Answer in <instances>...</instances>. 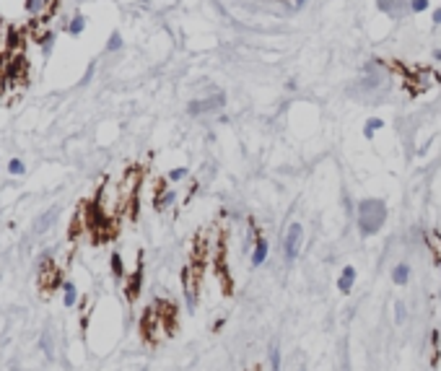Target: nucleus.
<instances>
[{
    "instance_id": "nucleus-1",
    "label": "nucleus",
    "mask_w": 441,
    "mask_h": 371,
    "mask_svg": "<svg viewBox=\"0 0 441 371\" xmlns=\"http://www.w3.org/2000/svg\"><path fill=\"white\" fill-rule=\"evenodd\" d=\"M387 223V202L379 198H366L356 205V226L363 239L376 236Z\"/></svg>"
},
{
    "instance_id": "nucleus-2",
    "label": "nucleus",
    "mask_w": 441,
    "mask_h": 371,
    "mask_svg": "<svg viewBox=\"0 0 441 371\" xmlns=\"http://www.w3.org/2000/svg\"><path fill=\"white\" fill-rule=\"evenodd\" d=\"M63 272L65 268H60L55 262V257L49 252L39 257V270H36V283H39V288L44 291V296H49V291L55 288H63Z\"/></svg>"
},
{
    "instance_id": "nucleus-3",
    "label": "nucleus",
    "mask_w": 441,
    "mask_h": 371,
    "mask_svg": "<svg viewBox=\"0 0 441 371\" xmlns=\"http://www.w3.org/2000/svg\"><path fill=\"white\" fill-rule=\"evenodd\" d=\"M200 265L203 262H190L184 265L182 270V291H184V304L190 312L197 309V301H200Z\"/></svg>"
},
{
    "instance_id": "nucleus-4",
    "label": "nucleus",
    "mask_w": 441,
    "mask_h": 371,
    "mask_svg": "<svg viewBox=\"0 0 441 371\" xmlns=\"http://www.w3.org/2000/svg\"><path fill=\"white\" fill-rule=\"evenodd\" d=\"M304 247V226L301 223H288L286 234H283V257H286V265H294L301 254Z\"/></svg>"
},
{
    "instance_id": "nucleus-5",
    "label": "nucleus",
    "mask_w": 441,
    "mask_h": 371,
    "mask_svg": "<svg viewBox=\"0 0 441 371\" xmlns=\"http://www.w3.org/2000/svg\"><path fill=\"white\" fill-rule=\"evenodd\" d=\"M140 182H143V169L140 166H130L128 171H125V177L119 179V195H122V205L128 210L130 202L138 200V190H140Z\"/></svg>"
},
{
    "instance_id": "nucleus-6",
    "label": "nucleus",
    "mask_w": 441,
    "mask_h": 371,
    "mask_svg": "<svg viewBox=\"0 0 441 371\" xmlns=\"http://www.w3.org/2000/svg\"><path fill=\"white\" fill-rule=\"evenodd\" d=\"M226 107V94L223 91H215V94L205 96V99H195L187 104V112L192 117H200V115H211V112H221Z\"/></svg>"
},
{
    "instance_id": "nucleus-7",
    "label": "nucleus",
    "mask_w": 441,
    "mask_h": 371,
    "mask_svg": "<svg viewBox=\"0 0 441 371\" xmlns=\"http://www.w3.org/2000/svg\"><path fill=\"white\" fill-rule=\"evenodd\" d=\"M86 231H91V202H81L76 208V213L70 218V226H68V236L78 239Z\"/></svg>"
},
{
    "instance_id": "nucleus-8",
    "label": "nucleus",
    "mask_w": 441,
    "mask_h": 371,
    "mask_svg": "<svg viewBox=\"0 0 441 371\" xmlns=\"http://www.w3.org/2000/svg\"><path fill=\"white\" fill-rule=\"evenodd\" d=\"M252 226H255V244H252V268H262V265L267 262V254H270V241H267V236L257 229L255 221H252Z\"/></svg>"
},
{
    "instance_id": "nucleus-9",
    "label": "nucleus",
    "mask_w": 441,
    "mask_h": 371,
    "mask_svg": "<svg viewBox=\"0 0 441 371\" xmlns=\"http://www.w3.org/2000/svg\"><path fill=\"white\" fill-rule=\"evenodd\" d=\"M140 286H143V270L138 265V270L130 272L128 281H125V296H128V301H135L140 296Z\"/></svg>"
},
{
    "instance_id": "nucleus-10",
    "label": "nucleus",
    "mask_w": 441,
    "mask_h": 371,
    "mask_svg": "<svg viewBox=\"0 0 441 371\" xmlns=\"http://www.w3.org/2000/svg\"><path fill=\"white\" fill-rule=\"evenodd\" d=\"M356 278H358L356 268H353V265H345V268L340 270V275H338V291L340 293H350V291H353V286H356Z\"/></svg>"
},
{
    "instance_id": "nucleus-11",
    "label": "nucleus",
    "mask_w": 441,
    "mask_h": 371,
    "mask_svg": "<svg viewBox=\"0 0 441 371\" xmlns=\"http://www.w3.org/2000/svg\"><path fill=\"white\" fill-rule=\"evenodd\" d=\"M174 200H177V190L166 187V190L156 192V198H153V208H156V210H166V208L174 205Z\"/></svg>"
},
{
    "instance_id": "nucleus-12",
    "label": "nucleus",
    "mask_w": 441,
    "mask_h": 371,
    "mask_svg": "<svg viewBox=\"0 0 441 371\" xmlns=\"http://www.w3.org/2000/svg\"><path fill=\"white\" fill-rule=\"evenodd\" d=\"M57 216H60V208H57V205H55V208H49L47 213H42L39 218H36V223H34V231H36V234H44V231H47L52 223L57 221Z\"/></svg>"
},
{
    "instance_id": "nucleus-13",
    "label": "nucleus",
    "mask_w": 441,
    "mask_h": 371,
    "mask_svg": "<svg viewBox=\"0 0 441 371\" xmlns=\"http://www.w3.org/2000/svg\"><path fill=\"white\" fill-rule=\"evenodd\" d=\"M410 275H413V270H410L408 262H397L392 268V283L394 286H408L410 283Z\"/></svg>"
},
{
    "instance_id": "nucleus-14",
    "label": "nucleus",
    "mask_w": 441,
    "mask_h": 371,
    "mask_svg": "<svg viewBox=\"0 0 441 371\" xmlns=\"http://www.w3.org/2000/svg\"><path fill=\"white\" fill-rule=\"evenodd\" d=\"M63 304L68 306V309H73V306L78 304V288H76V283H70V281L63 283Z\"/></svg>"
},
{
    "instance_id": "nucleus-15",
    "label": "nucleus",
    "mask_w": 441,
    "mask_h": 371,
    "mask_svg": "<svg viewBox=\"0 0 441 371\" xmlns=\"http://www.w3.org/2000/svg\"><path fill=\"white\" fill-rule=\"evenodd\" d=\"M382 127H384V119L369 117V119H366V125H363V138H366V140H374V135L382 130Z\"/></svg>"
},
{
    "instance_id": "nucleus-16",
    "label": "nucleus",
    "mask_w": 441,
    "mask_h": 371,
    "mask_svg": "<svg viewBox=\"0 0 441 371\" xmlns=\"http://www.w3.org/2000/svg\"><path fill=\"white\" fill-rule=\"evenodd\" d=\"M109 268H112V275H114L117 281H122V278H125V262H122V254H119V252L109 254Z\"/></svg>"
},
{
    "instance_id": "nucleus-17",
    "label": "nucleus",
    "mask_w": 441,
    "mask_h": 371,
    "mask_svg": "<svg viewBox=\"0 0 441 371\" xmlns=\"http://www.w3.org/2000/svg\"><path fill=\"white\" fill-rule=\"evenodd\" d=\"M83 29H86V16H83V13H76V16L70 18V24H68V34L70 36H81V34H83Z\"/></svg>"
},
{
    "instance_id": "nucleus-18",
    "label": "nucleus",
    "mask_w": 441,
    "mask_h": 371,
    "mask_svg": "<svg viewBox=\"0 0 441 371\" xmlns=\"http://www.w3.org/2000/svg\"><path fill=\"white\" fill-rule=\"evenodd\" d=\"M267 366H270V371H280L283 366V353L278 345H270V353H267Z\"/></svg>"
},
{
    "instance_id": "nucleus-19",
    "label": "nucleus",
    "mask_w": 441,
    "mask_h": 371,
    "mask_svg": "<svg viewBox=\"0 0 441 371\" xmlns=\"http://www.w3.org/2000/svg\"><path fill=\"white\" fill-rule=\"evenodd\" d=\"M425 244L433 252V257H441V234L439 231H428L425 234Z\"/></svg>"
},
{
    "instance_id": "nucleus-20",
    "label": "nucleus",
    "mask_w": 441,
    "mask_h": 371,
    "mask_svg": "<svg viewBox=\"0 0 441 371\" xmlns=\"http://www.w3.org/2000/svg\"><path fill=\"white\" fill-rule=\"evenodd\" d=\"M24 8H26V13H29L32 18H34V16H42V13H44V0H26Z\"/></svg>"
},
{
    "instance_id": "nucleus-21",
    "label": "nucleus",
    "mask_w": 441,
    "mask_h": 371,
    "mask_svg": "<svg viewBox=\"0 0 441 371\" xmlns=\"http://www.w3.org/2000/svg\"><path fill=\"white\" fill-rule=\"evenodd\" d=\"M122 44H125V42H122V34H119V32H112L109 39H107V47H104V50H107V52H117V50H122Z\"/></svg>"
},
{
    "instance_id": "nucleus-22",
    "label": "nucleus",
    "mask_w": 441,
    "mask_h": 371,
    "mask_svg": "<svg viewBox=\"0 0 441 371\" xmlns=\"http://www.w3.org/2000/svg\"><path fill=\"white\" fill-rule=\"evenodd\" d=\"M5 169H8V171L13 174V177H21V174H26V164L21 161V158H11Z\"/></svg>"
},
{
    "instance_id": "nucleus-23",
    "label": "nucleus",
    "mask_w": 441,
    "mask_h": 371,
    "mask_svg": "<svg viewBox=\"0 0 441 371\" xmlns=\"http://www.w3.org/2000/svg\"><path fill=\"white\" fill-rule=\"evenodd\" d=\"M187 177H190V169H187V166H179V169H171V171L166 174V179H169V182H184Z\"/></svg>"
},
{
    "instance_id": "nucleus-24",
    "label": "nucleus",
    "mask_w": 441,
    "mask_h": 371,
    "mask_svg": "<svg viewBox=\"0 0 441 371\" xmlns=\"http://www.w3.org/2000/svg\"><path fill=\"white\" fill-rule=\"evenodd\" d=\"M405 320H408V306L405 301H397L394 304V324H405Z\"/></svg>"
},
{
    "instance_id": "nucleus-25",
    "label": "nucleus",
    "mask_w": 441,
    "mask_h": 371,
    "mask_svg": "<svg viewBox=\"0 0 441 371\" xmlns=\"http://www.w3.org/2000/svg\"><path fill=\"white\" fill-rule=\"evenodd\" d=\"M431 8V0H410V13H423Z\"/></svg>"
},
{
    "instance_id": "nucleus-26",
    "label": "nucleus",
    "mask_w": 441,
    "mask_h": 371,
    "mask_svg": "<svg viewBox=\"0 0 441 371\" xmlns=\"http://www.w3.org/2000/svg\"><path fill=\"white\" fill-rule=\"evenodd\" d=\"M42 348H44V353H47L49 358L55 355V348H52V343H49V335H44V337H42Z\"/></svg>"
},
{
    "instance_id": "nucleus-27",
    "label": "nucleus",
    "mask_w": 441,
    "mask_h": 371,
    "mask_svg": "<svg viewBox=\"0 0 441 371\" xmlns=\"http://www.w3.org/2000/svg\"><path fill=\"white\" fill-rule=\"evenodd\" d=\"M3 94H8V81H5V75L0 73V96Z\"/></svg>"
},
{
    "instance_id": "nucleus-28",
    "label": "nucleus",
    "mask_w": 441,
    "mask_h": 371,
    "mask_svg": "<svg viewBox=\"0 0 441 371\" xmlns=\"http://www.w3.org/2000/svg\"><path fill=\"white\" fill-rule=\"evenodd\" d=\"M433 26H441V5L433 11Z\"/></svg>"
},
{
    "instance_id": "nucleus-29",
    "label": "nucleus",
    "mask_w": 441,
    "mask_h": 371,
    "mask_svg": "<svg viewBox=\"0 0 441 371\" xmlns=\"http://www.w3.org/2000/svg\"><path fill=\"white\" fill-rule=\"evenodd\" d=\"M223 324H226V320H223V317H221V320H215V324H213V332H221V330H223Z\"/></svg>"
},
{
    "instance_id": "nucleus-30",
    "label": "nucleus",
    "mask_w": 441,
    "mask_h": 371,
    "mask_svg": "<svg viewBox=\"0 0 441 371\" xmlns=\"http://www.w3.org/2000/svg\"><path fill=\"white\" fill-rule=\"evenodd\" d=\"M306 3H309V0H296V3H294V8H296V11H301Z\"/></svg>"
},
{
    "instance_id": "nucleus-31",
    "label": "nucleus",
    "mask_w": 441,
    "mask_h": 371,
    "mask_svg": "<svg viewBox=\"0 0 441 371\" xmlns=\"http://www.w3.org/2000/svg\"><path fill=\"white\" fill-rule=\"evenodd\" d=\"M286 88H288V91H296V88H298V83H296V81H288V83H286Z\"/></svg>"
},
{
    "instance_id": "nucleus-32",
    "label": "nucleus",
    "mask_w": 441,
    "mask_h": 371,
    "mask_svg": "<svg viewBox=\"0 0 441 371\" xmlns=\"http://www.w3.org/2000/svg\"><path fill=\"white\" fill-rule=\"evenodd\" d=\"M433 60H436V63L441 65V50H433Z\"/></svg>"
},
{
    "instance_id": "nucleus-33",
    "label": "nucleus",
    "mask_w": 441,
    "mask_h": 371,
    "mask_svg": "<svg viewBox=\"0 0 441 371\" xmlns=\"http://www.w3.org/2000/svg\"><path fill=\"white\" fill-rule=\"evenodd\" d=\"M436 270H439V278H441V257H436Z\"/></svg>"
},
{
    "instance_id": "nucleus-34",
    "label": "nucleus",
    "mask_w": 441,
    "mask_h": 371,
    "mask_svg": "<svg viewBox=\"0 0 441 371\" xmlns=\"http://www.w3.org/2000/svg\"><path fill=\"white\" fill-rule=\"evenodd\" d=\"M255 371H260V369H255Z\"/></svg>"
}]
</instances>
